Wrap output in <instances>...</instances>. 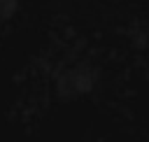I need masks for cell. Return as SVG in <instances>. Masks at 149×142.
Here are the masks:
<instances>
[{
	"label": "cell",
	"mask_w": 149,
	"mask_h": 142,
	"mask_svg": "<svg viewBox=\"0 0 149 142\" xmlns=\"http://www.w3.org/2000/svg\"><path fill=\"white\" fill-rule=\"evenodd\" d=\"M16 9V0H0V14L2 16H12Z\"/></svg>",
	"instance_id": "6da1fadb"
}]
</instances>
